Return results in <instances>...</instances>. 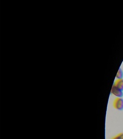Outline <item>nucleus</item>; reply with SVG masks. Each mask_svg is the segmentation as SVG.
<instances>
[{
  "label": "nucleus",
  "mask_w": 123,
  "mask_h": 139,
  "mask_svg": "<svg viewBox=\"0 0 123 139\" xmlns=\"http://www.w3.org/2000/svg\"><path fill=\"white\" fill-rule=\"evenodd\" d=\"M113 106L118 110H123V99L121 98H116L113 102Z\"/></svg>",
  "instance_id": "nucleus-1"
},
{
  "label": "nucleus",
  "mask_w": 123,
  "mask_h": 139,
  "mask_svg": "<svg viewBox=\"0 0 123 139\" xmlns=\"http://www.w3.org/2000/svg\"><path fill=\"white\" fill-rule=\"evenodd\" d=\"M111 94L117 98H121L123 96V91L113 85L111 90Z\"/></svg>",
  "instance_id": "nucleus-2"
},
{
  "label": "nucleus",
  "mask_w": 123,
  "mask_h": 139,
  "mask_svg": "<svg viewBox=\"0 0 123 139\" xmlns=\"http://www.w3.org/2000/svg\"><path fill=\"white\" fill-rule=\"evenodd\" d=\"M114 85L123 91V79H117L115 81Z\"/></svg>",
  "instance_id": "nucleus-3"
},
{
  "label": "nucleus",
  "mask_w": 123,
  "mask_h": 139,
  "mask_svg": "<svg viewBox=\"0 0 123 139\" xmlns=\"http://www.w3.org/2000/svg\"><path fill=\"white\" fill-rule=\"evenodd\" d=\"M116 77L117 79H121L123 78V72L120 68H119L118 70L116 75Z\"/></svg>",
  "instance_id": "nucleus-4"
},
{
  "label": "nucleus",
  "mask_w": 123,
  "mask_h": 139,
  "mask_svg": "<svg viewBox=\"0 0 123 139\" xmlns=\"http://www.w3.org/2000/svg\"><path fill=\"white\" fill-rule=\"evenodd\" d=\"M114 137L115 139H123V133H119Z\"/></svg>",
  "instance_id": "nucleus-5"
},
{
  "label": "nucleus",
  "mask_w": 123,
  "mask_h": 139,
  "mask_svg": "<svg viewBox=\"0 0 123 139\" xmlns=\"http://www.w3.org/2000/svg\"><path fill=\"white\" fill-rule=\"evenodd\" d=\"M112 139H115V137H113V138H112Z\"/></svg>",
  "instance_id": "nucleus-6"
}]
</instances>
